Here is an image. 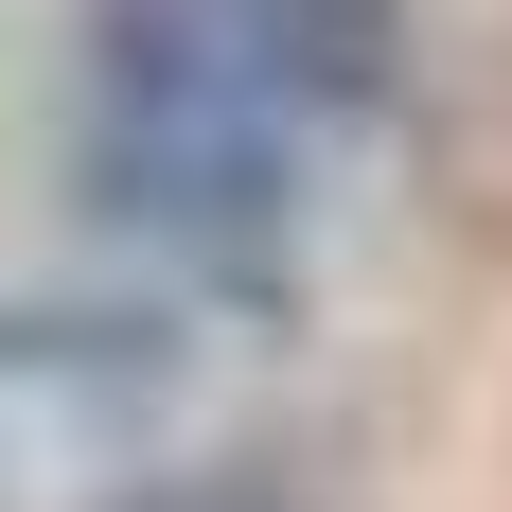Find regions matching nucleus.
Here are the masks:
<instances>
[{"label":"nucleus","instance_id":"1","mask_svg":"<svg viewBox=\"0 0 512 512\" xmlns=\"http://www.w3.org/2000/svg\"><path fill=\"white\" fill-rule=\"evenodd\" d=\"M354 106H389V0H89L71 142L159 248H265Z\"/></svg>","mask_w":512,"mask_h":512},{"label":"nucleus","instance_id":"2","mask_svg":"<svg viewBox=\"0 0 512 512\" xmlns=\"http://www.w3.org/2000/svg\"><path fill=\"white\" fill-rule=\"evenodd\" d=\"M159 512H265V495H159Z\"/></svg>","mask_w":512,"mask_h":512}]
</instances>
